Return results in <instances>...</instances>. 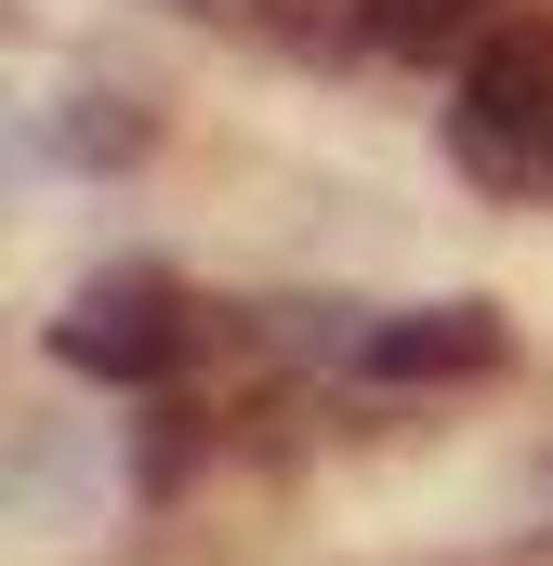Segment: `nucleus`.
I'll use <instances>...</instances> for the list:
<instances>
[{
	"label": "nucleus",
	"instance_id": "nucleus-1",
	"mask_svg": "<svg viewBox=\"0 0 553 566\" xmlns=\"http://www.w3.org/2000/svg\"><path fill=\"white\" fill-rule=\"evenodd\" d=\"M448 158L501 198H553V27H488L461 53Z\"/></svg>",
	"mask_w": 553,
	"mask_h": 566
},
{
	"label": "nucleus",
	"instance_id": "nucleus-2",
	"mask_svg": "<svg viewBox=\"0 0 553 566\" xmlns=\"http://www.w3.org/2000/svg\"><path fill=\"white\" fill-rule=\"evenodd\" d=\"M53 356L66 369H93V382H158L171 356H185V290L119 264V277H93L66 316H53Z\"/></svg>",
	"mask_w": 553,
	"mask_h": 566
},
{
	"label": "nucleus",
	"instance_id": "nucleus-3",
	"mask_svg": "<svg viewBox=\"0 0 553 566\" xmlns=\"http://www.w3.org/2000/svg\"><path fill=\"white\" fill-rule=\"evenodd\" d=\"M369 369L383 382H474V369H501V316L488 303H409L369 329Z\"/></svg>",
	"mask_w": 553,
	"mask_h": 566
},
{
	"label": "nucleus",
	"instance_id": "nucleus-4",
	"mask_svg": "<svg viewBox=\"0 0 553 566\" xmlns=\"http://www.w3.org/2000/svg\"><path fill=\"white\" fill-rule=\"evenodd\" d=\"M145 133H158V119H145V93H119V80H80V93L53 106V158H66V171H133Z\"/></svg>",
	"mask_w": 553,
	"mask_h": 566
},
{
	"label": "nucleus",
	"instance_id": "nucleus-5",
	"mask_svg": "<svg viewBox=\"0 0 553 566\" xmlns=\"http://www.w3.org/2000/svg\"><path fill=\"white\" fill-rule=\"evenodd\" d=\"M488 27H501V0H356V40H369V53H474V40H488Z\"/></svg>",
	"mask_w": 553,
	"mask_h": 566
},
{
	"label": "nucleus",
	"instance_id": "nucleus-6",
	"mask_svg": "<svg viewBox=\"0 0 553 566\" xmlns=\"http://www.w3.org/2000/svg\"><path fill=\"white\" fill-rule=\"evenodd\" d=\"M171 13H211V27H264L276 0H171Z\"/></svg>",
	"mask_w": 553,
	"mask_h": 566
}]
</instances>
